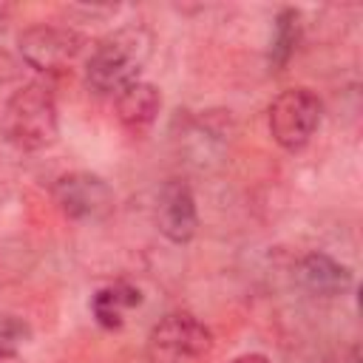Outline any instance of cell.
<instances>
[{"mask_svg":"<svg viewBox=\"0 0 363 363\" xmlns=\"http://www.w3.org/2000/svg\"><path fill=\"white\" fill-rule=\"evenodd\" d=\"M153 37L145 26L130 23L96 43L85 62V82L102 96H116L128 85L139 82V74L150 57Z\"/></svg>","mask_w":363,"mask_h":363,"instance_id":"cell-1","label":"cell"},{"mask_svg":"<svg viewBox=\"0 0 363 363\" xmlns=\"http://www.w3.org/2000/svg\"><path fill=\"white\" fill-rule=\"evenodd\" d=\"M0 128L17 150H43L54 145L60 130L54 94L40 82L17 88L0 113Z\"/></svg>","mask_w":363,"mask_h":363,"instance_id":"cell-2","label":"cell"},{"mask_svg":"<svg viewBox=\"0 0 363 363\" xmlns=\"http://www.w3.org/2000/svg\"><path fill=\"white\" fill-rule=\"evenodd\" d=\"M323 105L309 88H286L269 105V133L286 150H301L320 125Z\"/></svg>","mask_w":363,"mask_h":363,"instance_id":"cell-3","label":"cell"},{"mask_svg":"<svg viewBox=\"0 0 363 363\" xmlns=\"http://www.w3.org/2000/svg\"><path fill=\"white\" fill-rule=\"evenodd\" d=\"M54 199L60 210L74 221H99L113 210L111 184L88 170H74L57 179Z\"/></svg>","mask_w":363,"mask_h":363,"instance_id":"cell-4","label":"cell"},{"mask_svg":"<svg viewBox=\"0 0 363 363\" xmlns=\"http://www.w3.org/2000/svg\"><path fill=\"white\" fill-rule=\"evenodd\" d=\"M20 57L43 74H54V71H65L77 54L82 51V37L71 28H60V26H31L20 34L17 40Z\"/></svg>","mask_w":363,"mask_h":363,"instance_id":"cell-5","label":"cell"},{"mask_svg":"<svg viewBox=\"0 0 363 363\" xmlns=\"http://www.w3.org/2000/svg\"><path fill=\"white\" fill-rule=\"evenodd\" d=\"M150 346L162 357L193 360L213 349V335L199 318L187 312H170L150 329Z\"/></svg>","mask_w":363,"mask_h":363,"instance_id":"cell-6","label":"cell"},{"mask_svg":"<svg viewBox=\"0 0 363 363\" xmlns=\"http://www.w3.org/2000/svg\"><path fill=\"white\" fill-rule=\"evenodd\" d=\"M156 224L173 244H187L199 230V210L193 190L182 179H167L156 196Z\"/></svg>","mask_w":363,"mask_h":363,"instance_id":"cell-7","label":"cell"},{"mask_svg":"<svg viewBox=\"0 0 363 363\" xmlns=\"http://www.w3.org/2000/svg\"><path fill=\"white\" fill-rule=\"evenodd\" d=\"M298 278L301 284L312 292V295H323V298H335L352 289L354 278L352 269L337 264L332 255L326 252H309L301 264H298Z\"/></svg>","mask_w":363,"mask_h":363,"instance_id":"cell-8","label":"cell"},{"mask_svg":"<svg viewBox=\"0 0 363 363\" xmlns=\"http://www.w3.org/2000/svg\"><path fill=\"white\" fill-rule=\"evenodd\" d=\"M142 303V289L128 281L105 284L91 298V315L102 329H119L130 309Z\"/></svg>","mask_w":363,"mask_h":363,"instance_id":"cell-9","label":"cell"},{"mask_svg":"<svg viewBox=\"0 0 363 363\" xmlns=\"http://www.w3.org/2000/svg\"><path fill=\"white\" fill-rule=\"evenodd\" d=\"M116 116L128 130H145L147 125H153L159 108H162V96L159 88L150 82H133L125 91H119L116 96Z\"/></svg>","mask_w":363,"mask_h":363,"instance_id":"cell-10","label":"cell"},{"mask_svg":"<svg viewBox=\"0 0 363 363\" xmlns=\"http://www.w3.org/2000/svg\"><path fill=\"white\" fill-rule=\"evenodd\" d=\"M301 40V14L295 9H281L275 17V34H272V45H269V65L281 68L289 62V57L295 54Z\"/></svg>","mask_w":363,"mask_h":363,"instance_id":"cell-11","label":"cell"},{"mask_svg":"<svg viewBox=\"0 0 363 363\" xmlns=\"http://www.w3.org/2000/svg\"><path fill=\"white\" fill-rule=\"evenodd\" d=\"M28 337H31L28 320H23L20 315H11V312H0V352H14Z\"/></svg>","mask_w":363,"mask_h":363,"instance_id":"cell-12","label":"cell"},{"mask_svg":"<svg viewBox=\"0 0 363 363\" xmlns=\"http://www.w3.org/2000/svg\"><path fill=\"white\" fill-rule=\"evenodd\" d=\"M233 363H269L267 354H258V352H247V354H238Z\"/></svg>","mask_w":363,"mask_h":363,"instance_id":"cell-13","label":"cell"},{"mask_svg":"<svg viewBox=\"0 0 363 363\" xmlns=\"http://www.w3.org/2000/svg\"><path fill=\"white\" fill-rule=\"evenodd\" d=\"M0 363H23V357L14 352H0Z\"/></svg>","mask_w":363,"mask_h":363,"instance_id":"cell-14","label":"cell"}]
</instances>
